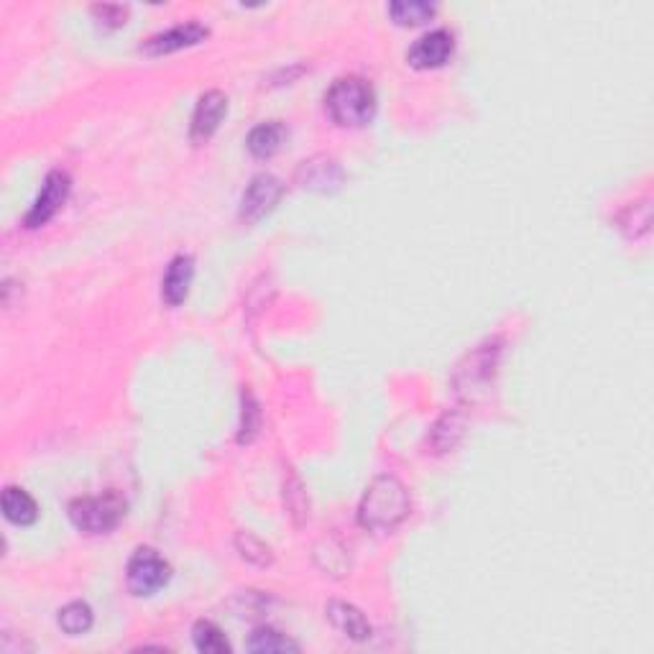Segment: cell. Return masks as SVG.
Returning a JSON list of instances; mask_svg holds the SVG:
<instances>
[{
	"label": "cell",
	"instance_id": "cell-1",
	"mask_svg": "<svg viewBox=\"0 0 654 654\" xmlns=\"http://www.w3.org/2000/svg\"><path fill=\"white\" fill-rule=\"evenodd\" d=\"M412 501L399 478L379 476L363 494L358 522L371 532H391L409 517Z\"/></svg>",
	"mask_w": 654,
	"mask_h": 654
},
{
	"label": "cell",
	"instance_id": "cell-2",
	"mask_svg": "<svg viewBox=\"0 0 654 654\" xmlns=\"http://www.w3.org/2000/svg\"><path fill=\"white\" fill-rule=\"evenodd\" d=\"M325 108L338 126H366L376 115V95H373V87L361 77H340L327 90Z\"/></svg>",
	"mask_w": 654,
	"mask_h": 654
},
{
	"label": "cell",
	"instance_id": "cell-3",
	"mask_svg": "<svg viewBox=\"0 0 654 654\" xmlns=\"http://www.w3.org/2000/svg\"><path fill=\"white\" fill-rule=\"evenodd\" d=\"M123 517H126V501L118 494H113V491L105 496L75 499L69 504V519L85 534L113 532Z\"/></svg>",
	"mask_w": 654,
	"mask_h": 654
},
{
	"label": "cell",
	"instance_id": "cell-4",
	"mask_svg": "<svg viewBox=\"0 0 654 654\" xmlns=\"http://www.w3.org/2000/svg\"><path fill=\"white\" fill-rule=\"evenodd\" d=\"M172 578V568L164 557L151 547H138L128 560L126 583L133 596H154L167 586Z\"/></svg>",
	"mask_w": 654,
	"mask_h": 654
},
{
	"label": "cell",
	"instance_id": "cell-5",
	"mask_svg": "<svg viewBox=\"0 0 654 654\" xmlns=\"http://www.w3.org/2000/svg\"><path fill=\"white\" fill-rule=\"evenodd\" d=\"M282 195L284 184L276 177H271V174L253 177V182L248 184V190L243 192L241 218L246 220V223H256V220H261L266 213L274 210V205L282 200Z\"/></svg>",
	"mask_w": 654,
	"mask_h": 654
},
{
	"label": "cell",
	"instance_id": "cell-6",
	"mask_svg": "<svg viewBox=\"0 0 654 654\" xmlns=\"http://www.w3.org/2000/svg\"><path fill=\"white\" fill-rule=\"evenodd\" d=\"M69 187H72V182H69L67 172H59L57 169V172L46 174L41 195L36 197L31 213L26 215V225H29V228H41V225L49 223V220L57 215L59 207L64 205V200H67Z\"/></svg>",
	"mask_w": 654,
	"mask_h": 654
},
{
	"label": "cell",
	"instance_id": "cell-7",
	"mask_svg": "<svg viewBox=\"0 0 654 654\" xmlns=\"http://www.w3.org/2000/svg\"><path fill=\"white\" fill-rule=\"evenodd\" d=\"M453 49V36L448 31H430L414 41L412 49L407 52V62L414 69H437L453 57Z\"/></svg>",
	"mask_w": 654,
	"mask_h": 654
},
{
	"label": "cell",
	"instance_id": "cell-8",
	"mask_svg": "<svg viewBox=\"0 0 654 654\" xmlns=\"http://www.w3.org/2000/svg\"><path fill=\"white\" fill-rule=\"evenodd\" d=\"M207 34L210 31L205 26H200V23H184V26H174V29L164 31V34L151 36L149 41L141 44V52L149 54V57H164V54L200 44V41L207 39Z\"/></svg>",
	"mask_w": 654,
	"mask_h": 654
},
{
	"label": "cell",
	"instance_id": "cell-9",
	"mask_svg": "<svg viewBox=\"0 0 654 654\" xmlns=\"http://www.w3.org/2000/svg\"><path fill=\"white\" fill-rule=\"evenodd\" d=\"M225 113H228V98L223 92H205L197 103L195 115H192V141H207L213 136L223 123Z\"/></svg>",
	"mask_w": 654,
	"mask_h": 654
},
{
	"label": "cell",
	"instance_id": "cell-10",
	"mask_svg": "<svg viewBox=\"0 0 654 654\" xmlns=\"http://www.w3.org/2000/svg\"><path fill=\"white\" fill-rule=\"evenodd\" d=\"M325 614L327 619H330V624H333L340 634H345V637L356 639V642H366V639H371L373 634L371 624H368V619L363 616V611L356 609L353 603L330 601L325 606Z\"/></svg>",
	"mask_w": 654,
	"mask_h": 654
},
{
	"label": "cell",
	"instance_id": "cell-11",
	"mask_svg": "<svg viewBox=\"0 0 654 654\" xmlns=\"http://www.w3.org/2000/svg\"><path fill=\"white\" fill-rule=\"evenodd\" d=\"M192 279H195V261L192 256H177V259L169 264L167 276L161 282V297L164 302L172 307H179L187 299L192 287Z\"/></svg>",
	"mask_w": 654,
	"mask_h": 654
},
{
	"label": "cell",
	"instance_id": "cell-12",
	"mask_svg": "<svg viewBox=\"0 0 654 654\" xmlns=\"http://www.w3.org/2000/svg\"><path fill=\"white\" fill-rule=\"evenodd\" d=\"M297 177L299 182H302V187L315 192H333L338 190L340 182H343V172H340L338 164H335L333 159H325V156L305 161V164L299 167Z\"/></svg>",
	"mask_w": 654,
	"mask_h": 654
},
{
	"label": "cell",
	"instance_id": "cell-13",
	"mask_svg": "<svg viewBox=\"0 0 654 654\" xmlns=\"http://www.w3.org/2000/svg\"><path fill=\"white\" fill-rule=\"evenodd\" d=\"M3 514L16 527H31L39 519V506L23 488L8 486L3 491Z\"/></svg>",
	"mask_w": 654,
	"mask_h": 654
},
{
	"label": "cell",
	"instance_id": "cell-14",
	"mask_svg": "<svg viewBox=\"0 0 654 654\" xmlns=\"http://www.w3.org/2000/svg\"><path fill=\"white\" fill-rule=\"evenodd\" d=\"M284 141V126L282 123H264V126H256L251 133H248V151H251L256 159H269L276 151L282 149Z\"/></svg>",
	"mask_w": 654,
	"mask_h": 654
},
{
	"label": "cell",
	"instance_id": "cell-15",
	"mask_svg": "<svg viewBox=\"0 0 654 654\" xmlns=\"http://www.w3.org/2000/svg\"><path fill=\"white\" fill-rule=\"evenodd\" d=\"M248 649H251V652H261V654L299 652V644L292 642L289 637H284L282 632H276V629L261 626V629H256V632L251 634V639H248Z\"/></svg>",
	"mask_w": 654,
	"mask_h": 654
},
{
	"label": "cell",
	"instance_id": "cell-16",
	"mask_svg": "<svg viewBox=\"0 0 654 654\" xmlns=\"http://www.w3.org/2000/svg\"><path fill=\"white\" fill-rule=\"evenodd\" d=\"M437 8L432 3H422V0H399V3H391L389 16L394 18L399 26H422V23L430 21L435 16Z\"/></svg>",
	"mask_w": 654,
	"mask_h": 654
},
{
	"label": "cell",
	"instance_id": "cell-17",
	"mask_svg": "<svg viewBox=\"0 0 654 654\" xmlns=\"http://www.w3.org/2000/svg\"><path fill=\"white\" fill-rule=\"evenodd\" d=\"M59 626L62 632H67L69 637H77V634H85L92 629V609L85 601L67 603L62 611H59Z\"/></svg>",
	"mask_w": 654,
	"mask_h": 654
},
{
	"label": "cell",
	"instance_id": "cell-18",
	"mask_svg": "<svg viewBox=\"0 0 654 654\" xmlns=\"http://www.w3.org/2000/svg\"><path fill=\"white\" fill-rule=\"evenodd\" d=\"M192 639H195V647L205 654L230 652V642L213 621H197L195 629H192Z\"/></svg>",
	"mask_w": 654,
	"mask_h": 654
},
{
	"label": "cell",
	"instance_id": "cell-19",
	"mask_svg": "<svg viewBox=\"0 0 654 654\" xmlns=\"http://www.w3.org/2000/svg\"><path fill=\"white\" fill-rule=\"evenodd\" d=\"M236 545H238V550H241V555L246 557L248 563H256V565H269L271 563V550L264 545V542L256 540L253 534L241 532V534H238Z\"/></svg>",
	"mask_w": 654,
	"mask_h": 654
},
{
	"label": "cell",
	"instance_id": "cell-20",
	"mask_svg": "<svg viewBox=\"0 0 654 654\" xmlns=\"http://www.w3.org/2000/svg\"><path fill=\"white\" fill-rule=\"evenodd\" d=\"M92 16H98L100 23H103V26H108V29H118V26H123V23H126L128 8H123V6H95V8H92Z\"/></svg>",
	"mask_w": 654,
	"mask_h": 654
}]
</instances>
